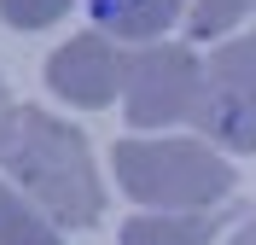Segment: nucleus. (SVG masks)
<instances>
[{
    "instance_id": "7",
    "label": "nucleus",
    "mask_w": 256,
    "mask_h": 245,
    "mask_svg": "<svg viewBox=\"0 0 256 245\" xmlns=\"http://www.w3.org/2000/svg\"><path fill=\"white\" fill-rule=\"evenodd\" d=\"M227 216L222 210H158L134 216L122 228V245H216Z\"/></svg>"
},
{
    "instance_id": "5",
    "label": "nucleus",
    "mask_w": 256,
    "mask_h": 245,
    "mask_svg": "<svg viewBox=\"0 0 256 245\" xmlns=\"http://www.w3.org/2000/svg\"><path fill=\"white\" fill-rule=\"evenodd\" d=\"M128 82V53L122 41H111L105 30H88L76 41H64L58 53L47 59V88L70 105H111Z\"/></svg>"
},
{
    "instance_id": "8",
    "label": "nucleus",
    "mask_w": 256,
    "mask_h": 245,
    "mask_svg": "<svg viewBox=\"0 0 256 245\" xmlns=\"http://www.w3.org/2000/svg\"><path fill=\"white\" fill-rule=\"evenodd\" d=\"M0 245H64L58 228H52V216H41L12 181L0 187Z\"/></svg>"
},
{
    "instance_id": "10",
    "label": "nucleus",
    "mask_w": 256,
    "mask_h": 245,
    "mask_svg": "<svg viewBox=\"0 0 256 245\" xmlns=\"http://www.w3.org/2000/svg\"><path fill=\"white\" fill-rule=\"evenodd\" d=\"M70 12V0H0V18L12 30H47Z\"/></svg>"
},
{
    "instance_id": "3",
    "label": "nucleus",
    "mask_w": 256,
    "mask_h": 245,
    "mask_svg": "<svg viewBox=\"0 0 256 245\" xmlns=\"http://www.w3.org/2000/svg\"><path fill=\"white\" fill-rule=\"evenodd\" d=\"M198 94H204V65L198 53L180 41H152L146 53L128 59L122 105L134 129H169V123H192L198 117Z\"/></svg>"
},
{
    "instance_id": "6",
    "label": "nucleus",
    "mask_w": 256,
    "mask_h": 245,
    "mask_svg": "<svg viewBox=\"0 0 256 245\" xmlns=\"http://www.w3.org/2000/svg\"><path fill=\"white\" fill-rule=\"evenodd\" d=\"M186 0H94V18L111 41H163V30H175V18Z\"/></svg>"
},
{
    "instance_id": "9",
    "label": "nucleus",
    "mask_w": 256,
    "mask_h": 245,
    "mask_svg": "<svg viewBox=\"0 0 256 245\" xmlns=\"http://www.w3.org/2000/svg\"><path fill=\"white\" fill-rule=\"evenodd\" d=\"M244 12H250V0H186L192 35H222V30H233Z\"/></svg>"
},
{
    "instance_id": "4",
    "label": "nucleus",
    "mask_w": 256,
    "mask_h": 245,
    "mask_svg": "<svg viewBox=\"0 0 256 245\" xmlns=\"http://www.w3.org/2000/svg\"><path fill=\"white\" fill-rule=\"evenodd\" d=\"M198 129L227 152H256V41H222L204 65V94H198Z\"/></svg>"
},
{
    "instance_id": "12",
    "label": "nucleus",
    "mask_w": 256,
    "mask_h": 245,
    "mask_svg": "<svg viewBox=\"0 0 256 245\" xmlns=\"http://www.w3.org/2000/svg\"><path fill=\"white\" fill-rule=\"evenodd\" d=\"M233 245H256V222H244V228L233 233Z\"/></svg>"
},
{
    "instance_id": "1",
    "label": "nucleus",
    "mask_w": 256,
    "mask_h": 245,
    "mask_svg": "<svg viewBox=\"0 0 256 245\" xmlns=\"http://www.w3.org/2000/svg\"><path fill=\"white\" fill-rule=\"evenodd\" d=\"M0 169L58 228H94L105 216V187H99V169H94L82 129L58 123L41 105L12 111V129L0 140Z\"/></svg>"
},
{
    "instance_id": "2",
    "label": "nucleus",
    "mask_w": 256,
    "mask_h": 245,
    "mask_svg": "<svg viewBox=\"0 0 256 245\" xmlns=\"http://www.w3.org/2000/svg\"><path fill=\"white\" fill-rule=\"evenodd\" d=\"M116 181L146 210H216L233 193V169L222 152L198 140H122L116 146Z\"/></svg>"
},
{
    "instance_id": "11",
    "label": "nucleus",
    "mask_w": 256,
    "mask_h": 245,
    "mask_svg": "<svg viewBox=\"0 0 256 245\" xmlns=\"http://www.w3.org/2000/svg\"><path fill=\"white\" fill-rule=\"evenodd\" d=\"M6 129H12V99H6V82H0V140H6Z\"/></svg>"
}]
</instances>
